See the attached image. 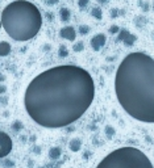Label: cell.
<instances>
[{"instance_id": "obj_12", "label": "cell", "mask_w": 154, "mask_h": 168, "mask_svg": "<svg viewBox=\"0 0 154 168\" xmlns=\"http://www.w3.org/2000/svg\"><path fill=\"white\" fill-rule=\"evenodd\" d=\"M136 41H137V37H136V36H135V34H132V33H129V36H128V37H126L125 39H124L123 44L125 45L126 47H130V46L135 45V42H136Z\"/></svg>"}, {"instance_id": "obj_18", "label": "cell", "mask_w": 154, "mask_h": 168, "mask_svg": "<svg viewBox=\"0 0 154 168\" xmlns=\"http://www.w3.org/2000/svg\"><path fill=\"white\" fill-rule=\"evenodd\" d=\"M88 32H90V26H88V25H80V26H79V33H80L82 36L88 34Z\"/></svg>"}, {"instance_id": "obj_26", "label": "cell", "mask_w": 154, "mask_h": 168, "mask_svg": "<svg viewBox=\"0 0 154 168\" xmlns=\"http://www.w3.org/2000/svg\"><path fill=\"white\" fill-rule=\"evenodd\" d=\"M4 76H3V75H0V83H3V81H4Z\"/></svg>"}, {"instance_id": "obj_10", "label": "cell", "mask_w": 154, "mask_h": 168, "mask_svg": "<svg viewBox=\"0 0 154 168\" xmlns=\"http://www.w3.org/2000/svg\"><path fill=\"white\" fill-rule=\"evenodd\" d=\"M61 154H62L61 147H52V149L49 150V158H50L52 160H57V159H59Z\"/></svg>"}, {"instance_id": "obj_16", "label": "cell", "mask_w": 154, "mask_h": 168, "mask_svg": "<svg viewBox=\"0 0 154 168\" xmlns=\"http://www.w3.org/2000/svg\"><path fill=\"white\" fill-rule=\"evenodd\" d=\"M116 134V131H115V129H113L112 126H105V135L108 137V138H113V135Z\"/></svg>"}, {"instance_id": "obj_2", "label": "cell", "mask_w": 154, "mask_h": 168, "mask_svg": "<svg viewBox=\"0 0 154 168\" xmlns=\"http://www.w3.org/2000/svg\"><path fill=\"white\" fill-rule=\"evenodd\" d=\"M115 92L130 117L154 124V59L142 51L126 55L116 71Z\"/></svg>"}, {"instance_id": "obj_24", "label": "cell", "mask_w": 154, "mask_h": 168, "mask_svg": "<svg viewBox=\"0 0 154 168\" xmlns=\"http://www.w3.org/2000/svg\"><path fill=\"white\" fill-rule=\"evenodd\" d=\"M111 16L112 17H116L117 16V9H111Z\"/></svg>"}, {"instance_id": "obj_9", "label": "cell", "mask_w": 154, "mask_h": 168, "mask_svg": "<svg viewBox=\"0 0 154 168\" xmlns=\"http://www.w3.org/2000/svg\"><path fill=\"white\" fill-rule=\"evenodd\" d=\"M11 53V45L5 41H0V57H7Z\"/></svg>"}, {"instance_id": "obj_19", "label": "cell", "mask_w": 154, "mask_h": 168, "mask_svg": "<svg viewBox=\"0 0 154 168\" xmlns=\"http://www.w3.org/2000/svg\"><path fill=\"white\" fill-rule=\"evenodd\" d=\"M12 129L15 130V131H20V130L22 129V124L20 122V121H15L13 125H12Z\"/></svg>"}, {"instance_id": "obj_21", "label": "cell", "mask_w": 154, "mask_h": 168, "mask_svg": "<svg viewBox=\"0 0 154 168\" xmlns=\"http://www.w3.org/2000/svg\"><path fill=\"white\" fill-rule=\"evenodd\" d=\"M111 34H116V33H119L120 32V28L117 25H112L111 28H109V30H108Z\"/></svg>"}, {"instance_id": "obj_22", "label": "cell", "mask_w": 154, "mask_h": 168, "mask_svg": "<svg viewBox=\"0 0 154 168\" xmlns=\"http://www.w3.org/2000/svg\"><path fill=\"white\" fill-rule=\"evenodd\" d=\"M90 0H78V5L80 7V8H83V7H86L87 4H88Z\"/></svg>"}, {"instance_id": "obj_14", "label": "cell", "mask_w": 154, "mask_h": 168, "mask_svg": "<svg viewBox=\"0 0 154 168\" xmlns=\"http://www.w3.org/2000/svg\"><path fill=\"white\" fill-rule=\"evenodd\" d=\"M91 15H92V17H95L96 20H102V17H103V12H102V9L100 8H93L92 11H91Z\"/></svg>"}, {"instance_id": "obj_5", "label": "cell", "mask_w": 154, "mask_h": 168, "mask_svg": "<svg viewBox=\"0 0 154 168\" xmlns=\"http://www.w3.org/2000/svg\"><path fill=\"white\" fill-rule=\"evenodd\" d=\"M12 151V139L4 131H0V159L5 158Z\"/></svg>"}, {"instance_id": "obj_8", "label": "cell", "mask_w": 154, "mask_h": 168, "mask_svg": "<svg viewBox=\"0 0 154 168\" xmlns=\"http://www.w3.org/2000/svg\"><path fill=\"white\" fill-rule=\"evenodd\" d=\"M80 147H82V141L79 139V138H74V139L70 141L69 143V149L73 151V152H78L80 150Z\"/></svg>"}, {"instance_id": "obj_11", "label": "cell", "mask_w": 154, "mask_h": 168, "mask_svg": "<svg viewBox=\"0 0 154 168\" xmlns=\"http://www.w3.org/2000/svg\"><path fill=\"white\" fill-rule=\"evenodd\" d=\"M59 17L63 22H69L70 19H71V12H70V9L67 8H62L61 11H59Z\"/></svg>"}, {"instance_id": "obj_15", "label": "cell", "mask_w": 154, "mask_h": 168, "mask_svg": "<svg viewBox=\"0 0 154 168\" xmlns=\"http://www.w3.org/2000/svg\"><path fill=\"white\" fill-rule=\"evenodd\" d=\"M58 55L61 58H66L69 55V50H67V47H66L65 45H62V46H59V49H58Z\"/></svg>"}, {"instance_id": "obj_3", "label": "cell", "mask_w": 154, "mask_h": 168, "mask_svg": "<svg viewBox=\"0 0 154 168\" xmlns=\"http://www.w3.org/2000/svg\"><path fill=\"white\" fill-rule=\"evenodd\" d=\"M1 25L15 41H29L37 36L42 26V16L33 3L16 0L1 12Z\"/></svg>"}, {"instance_id": "obj_23", "label": "cell", "mask_w": 154, "mask_h": 168, "mask_svg": "<svg viewBox=\"0 0 154 168\" xmlns=\"http://www.w3.org/2000/svg\"><path fill=\"white\" fill-rule=\"evenodd\" d=\"M7 92V87H5V84H3V83H0V95H3V93H5Z\"/></svg>"}, {"instance_id": "obj_7", "label": "cell", "mask_w": 154, "mask_h": 168, "mask_svg": "<svg viewBox=\"0 0 154 168\" xmlns=\"http://www.w3.org/2000/svg\"><path fill=\"white\" fill-rule=\"evenodd\" d=\"M59 36L63 39H67V41H75L76 38V32L73 26H65L59 30Z\"/></svg>"}, {"instance_id": "obj_17", "label": "cell", "mask_w": 154, "mask_h": 168, "mask_svg": "<svg viewBox=\"0 0 154 168\" xmlns=\"http://www.w3.org/2000/svg\"><path fill=\"white\" fill-rule=\"evenodd\" d=\"M84 49V45H83V42H76V44L73 46V50H74L75 53H80Z\"/></svg>"}, {"instance_id": "obj_4", "label": "cell", "mask_w": 154, "mask_h": 168, "mask_svg": "<svg viewBox=\"0 0 154 168\" xmlns=\"http://www.w3.org/2000/svg\"><path fill=\"white\" fill-rule=\"evenodd\" d=\"M96 168H154L152 162L136 147H121L109 152Z\"/></svg>"}, {"instance_id": "obj_29", "label": "cell", "mask_w": 154, "mask_h": 168, "mask_svg": "<svg viewBox=\"0 0 154 168\" xmlns=\"http://www.w3.org/2000/svg\"><path fill=\"white\" fill-rule=\"evenodd\" d=\"M153 9H154V4H153Z\"/></svg>"}, {"instance_id": "obj_13", "label": "cell", "mask_w": 154, "mask_h": 168, "mask_svg": "<svg viewBox=\"0 0 154 168\" xmlns=\"http://www.w3.org/2000/svg\"><path fill=\"white\" fill-rule=\"evenodd\" d=\"M128 36H129V30H128V29H120L119 37H117V41H119V42H123L124 39L128 37Z\"/></svg>"}, {"instance_id": "obj_1", "label": "cell", "mask_w": 154, "mask_h": 168, "mask_svg": "<svg viewBox=\"0 0 154 168\" xmlns=\"http://www.w3.org/2000/svg\"><path fill=\"white\" fill-rule=\"evenodd\" d=\"M95 84L87 70L74 64L52 67L36 76L25 90L28 116L48 129L69 126L91 107Z\"/></svg>"}, {"instance_id": "obj_27", "label": "cell", "mask_w": 154, "mask_h": 168, "mask_svg": "<svg viewBox=\"0 0 154 168\" xmlns=\"http://www.w3.org/2000/svg\"><path fill=\"white\" fill-rule=\"evenodd\" d=\"M1 26H3V25H1V19H0V28H1Z\"/></svg>"}, {"instance_id": "obj_25", "label": "cell", "mask_w": 154, "mask_h": 168, "mask_svg": "<svg viewBox=\"0 0 154 168\" xmlns=\"http://www.w3.org/2000/svg\"><path fill=\"white\" fill-rule=\"evenodd\" d=\"M109 0H99V3H102V4H105V3H108Z\"/></svg>"}, {"instance_id": "obj_28", "label": "cell", "mask_w": 154, "mask_h": 168, "mask_svg": "<svg viewBox=\"0 0 154 168\" xmlns=\"http://www.w3.org/2000/svg\"><path fill=\"white\" fill-rule=\"evenodd\" d=\"M38 168H45V167H38Z\"/></svg>"}, {"instance_id": "obj_20", "label": "cell", "mask_w": 154, "mask_h": 168, "mask_svg": "<svg viewBox=\"0 0 154 168\" xmlns=\"http://www.w3.org/2000/svg\"><path fill=\"white\" fill-rule=\"evenodd\" d=\"M3 166L7 168H13L15 167V162H12V160H9V159H4L3 160Z\"/></svg>"}, {"instance_id": "obj_6", "label": "cell", "mask_w": 154, "mask_h": 168, "mask_svg": "<svg viewBox=\"0 0 154 168\" xmlns=\"http://www.w3.org/2000/svg\"><path fill=\"white\" fill-rule=\"evenodd\" d=\"M105 42H107V37L104 34H102V33H99V34L93 36L91 38V47L95 51H99L100 49L105 45Z\"/></svg>"}]
</instances>
